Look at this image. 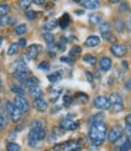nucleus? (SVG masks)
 <instances>
[{
	"label": "nucleus",
	"mask_w": 131,
	"mask_h": 151,
	"mask_svg": "<svg viewBox=\"0 0 131 151\" xmlns=\"http://www.w3.org/2000/svg\"><path fill=\"white\" fill-rule=\"evenodd\" d=\"M106 135H107V126L103 122H98L91 124L89 131V139L94 146L102 145L105 139H106Z\"/></svg>",
	"instance_id": "1"
},
{
	"label": "nucleus",
	"mask_w": 131,
	"mask_h": 151,
	"mask_svg": "<svg viewBox=\"0 0 131 151\" xmlns=\"http://www.w3.org/2000/svg\"><path fill=\"white\" fill-rule=\"evenodd\" d=\"M46 131L43 128H36V129H31L29 132L28 135V143L30 146H36L41 140H43L46 138Z\"/></svg>",
	"instance_id": "2"
},
{
	"label": "nucleus",
	"mask_w": 131,
	"mask_h": 151,
	"mask_svg": "<svg viewBox=\"0 0 131 151\" xmlns=\"http://www.w3.org/2000/svg\"><path fill=\"white\" fill-rule=\"evenodd\" d=\"M108 102H110V108L114 112L122 111L124 109V100H123V97L119 93H117V92L111 93L110 97H108Z\"/></svg>",
	"instance_id": "3"
},
{
	"label": "nucleus",
	"mask_w": 131,
	"mask_h": 151,
	"mask_svg": "<svg viewBox=\"0 0 131 151\" xmlns=\"http://www.w3.org/2000/svg\"><path fill=\"white\" fill-rule=\"evenodd\" d=\"M41 50H42V46L41 45H38V44H34V45H30L27 50V52H25L24 57L27 60H34L37 58V56L40 55L41 52Z\"/></svg>",
	"instance_id": "4"
},
{
	"label": "nucleus",
	"mask_w": 131,
	"mask_h": 151,
	"mask_svg": "<svg viewBox=\"0 0 131 151\" xmlns=\"http://www.w3.org/2000/svg\"><path fill=\"white\" fill-rule=\"evenodd\" d=\"M6 109H7V112H9L11 120L14 121V122H18V121L21 120L22 112H21V110H19L14 103L7 102V103H6Z\"/></svg>",
	"instance_id": "5"
},
{
	"label": "nucleus",
	"mask_w": 131,
	"mask_h": 151,
	"mask_svg": "<svg viewBox=\"0 0 131 151\" xmlns=\"http://www.w3.org/2000/svg\"><path fill=\"white\" fill-rule=\"evenodd\" d=\"M60 126H61V128L64 129H66V131H75L77 129L78 127H80V122L76 121L75 119H71V117H64L60 122Z\"/></svg>",
	"instance_id": "6"
},
{
	"label": "nucleus",
	"mask_w": 131,
	"mask_h": 151,
	"mask_svg": "<svg viewBox=\"0 0 131 151\" xmlns=\"http://www.w3.org/2000/svg\"><path fill=\"white\" fill-rule=\"evenodd\" d=\"M110 51H111V53H112L113 56L120 58V57H124V56L126 55L127 48H126V46H125L124 44H114V45L111 46Z\"/></svg>",
	"instance_id": "7"
},
{
	"label": "nucleus",
	"mask_w": 131,
	"mask_h": 151,
	"mask_svg": "<svg viewBox=\"0 0 131 151\" xmlns=\"http://www.w3.org/2000/svg\"><path fill=\"white\" fill-rule=\"evenodd\" d=\"M122 134H123V127L120 124H117L113 128H111V131L108 133V140L111 143H115L122 137Z\"/></svg>",
	"instance_id": "8"
},
{
	"label": "nucleus",
	"mask_w": 131,
	"mask_h": 151,
	"mask_svg": "<svg viewBox=\"0 0 131 151\" xmlns=\"http://www.w3.org/2000/svg\"><path fill=\"white\" fill-rule=\"evenodd\" d=\"M94 105L96 109L99 110H107L110 108V102H108V98L105 97V96H98L94 99Z\"/></svg>",
	"instance_id": "9"
},
{
	"label": "nucleus",
	"mask_w": 131,
	"mask_h": 151,
	"mask_svg": "<svg viewBox=\"0 0 131 151\" xmlns=\"http://www.w3.org/2000/svg\"><path fill=\"white\" fill-rule=\"evenodd\" d=\"M14 104L21 110V112H28L29 110V103L27 102V99L24 97H21V96H17L15 97V100H14Z\"/></svg>",
	"instance_id": "10"
},
{
	"label": "nucleus",
	"mask_w": 131,
	"mask_h": 151,
	"mask_svg": "<svg viewBox=\"0 0 131 151\" xmlns=\"http://www.w3.org/2000/svg\"><path fill=\"white\" fill-rule=\"evenodd\" d=\"M78 3L88 10H96L101 6L99 0H81V1H78Z\"/></svg>",
	"instance_id": "11"
},
{
	"label": "nucleus",
	"mask_w": 131,
	"mask_h": 151,
	"mask_svg": "<svg viewBox=\"0 0 131 151\" xmlns=\"http://www.w3.org/2000/svg\"><path fill=\"white\" fill-rule=\"evenodd\" d=\"M34 106L41 112H45L47 109H48V103L43 98H37L34 100Z\"/></svg>",
	"instance_id": "12"
},
{
	"label": "nucleus",
	"mask_w": 131,
	"mask_h": 151,
	"mask_svg": "<svg viewBox=\"0 0 131 151\" xmlns=\"http://www.w3.org/2000/svg\"><path fill=\"white\" fill-rule=\"evenodd\" d=\"M99 64H100V69L102 71H108L111 69V67H112V60L108 57H102L99 60Z\"/></svg>",
	"instance_id": "13"
},
{
	"label": "nucleus",
	"mask_w": 131,
	"mask_h": 151,
	"mask_svg": "<svg viewBox=\"0 0 131 151\" xmlns=\"http://www.w3.org/2000/svg\"><path fill=\"white\" fill-rule=\"evenodd\" d=\"M23 85L27 87V88H33V87H37L38 86V80H37V78H35V76H30V78H28V79H25L24 81H23Z\"/></svg>",
	"instance_id": "14"
},
{
	"label": "nucleus",
	"mask_w": 131,
	"mask_h": 151,
	"mask_svg": "<svg viewBox=\"0 0 131 151\" xmlns=\"http://www.w3.org/2000/svg\"><path fill=\"white\" fill-rule=\"evenodd\" d=\"M100 44V37L96 35H91L85 40V46L87 47H95Z\"/></svg>",
	"instance_id": "15"
},
{
	"label": "nucleus",
	"mask_w": 131,
	"mask_h": 151,
	"mask_svg": "<svg viewBox=\"0 0 131 151\" xmlns=\"http://www.w3.org/2000/svg\"><path fill=\"white\" fill-rule=\"evenodd\" d=\"M63 93V88H53L49 91V98L52 103H56Z\"/></svg>",
	"instance_id": "16"
},
{
	"label": "nucleus",
	"mask_w": 131,
	"mask_h": 151,
	"mask_svg": "<svg viewBox=\"0 0 131 151\" xmlns=\"http://www.w3.org/2000/svg\"><path fill=\"white\" fill-rule=\"evenodd\" d=\"M29 69H27V70H16L15 73H14V76H15V79H17V80H25V79H28V76H29Z\"/></svg>",
	"instance_id": "17"
},
{
	"label": "nucleus",
	"mask_w": 131,
	"mask_h": 151,
	"mask_svg": "<svg viewBox=\"0 0 131 151\" xmlns=\"http://www.w3.org/2000/svg\"><path fill=\"white\" fill-rule=\"evenodd\" d=\"M29 94H30V97H33L34 99L42 98V96H43V91L37 86V87H33V88L29 90Z\"/></svg>",
	"instance_id": "18"
},
{
	"label": "nucleus",
	"mask_w": 131,
	"mask_h": 151,
	"mask_svg": "<svg viewBox=\"0 0 131 151\" xmlns=\"http://www.w3.org/2000/svg\"><path fill=\"white\" fill-rule=\"evenodd\" d=\"M61 78H63V74H61V71H54L53 74H49L48 76H47L48 81H49V82H52V83H56V82H58L59 80H61Z\"/></svg>",
	"instance_id": "19"
},
{
	"label": "nucleus",
	"mask_w": 131,
	"mask_h": 151,
	"mask_svg": "<svg viewBox=\"0 0 131 151\" xmlns=\"http://www.w3.org/2000/svg\"><path fill=\"white\" fill-rule=\"evenodd\" d=\"M69 24H70V16H69L68 14H64V15L60 17V19H59V26H60L61 28H66Z\"/></svg>",
	"instance_id": "20"
},
{
	"label": "nucleus",
	"mask_w": 131,
	"mask_h": 151,
	"mask_svg": "<svg viewBox=\"0 0 131 151\" xmlns=\"http://www.w3.org/2000/svg\"><path fill=\"white\" fill-rule=\"evenodd\" d=\"M99 30L102 33V35L110 33V30H111V24H110L108 22H101L100 26H99Z\"/></svg>",
	"instance_id": "21"
},
{
	"label": "nucleus",
	"mask_w": 131,
	"mask_h": 151,
	"mask_svg": "<svg viewBox=\"0 0 131 151\" xmlns=\"http://www.w3.org/2000/svg\"><path fill=\"white\" fill-rule=\"evenodd\" d=\"M81 53V46H78V45H75V46H72V48L70 50V58H72V59H75L78 55Z\"/></svg>",
	"instance_id": "22"
},
{
	"label": "nucleus",
	"mask_w": 131,
	"mask_h": 151,
	"mask_svg": "<svg viewBox=\"0 0 131 151\" xmlns=\"http://www.w3.org/2000/svg\"><path fill=\"white\" fill-rule=\"evenodd\" d=\"M14 22H15L14 18H10L7 16H1V17H0V26H1V27L9 26V24H14Z\"/></svg>",
	"instance_id": "23"
},
{
	"label": "nucleus",
	"mask_w": 131,
	"mask_h": 151,
	"mask_svg": "<svg viewBox=\"0 0 131 151\" xmlns=\"http://www.w3.org/2000/svg\"><path fill=\"white\" fill-rule=\"evenodd\" d=\"M57 26H58V22H57V21H48V22H46V23L43 24V29L51 32V30H53Z\"/></svg>",
	"instance_id": "24"
},
{
	"label": "nucleus",
	"mask_w": 131,
	"mask_h": 151,
	"mask_svg": "<svg viewBox=\"0 0 131 151\" xmlns=\"http://www.w3.org/2000/svg\"><path fill=\"white\" fill-rule=\"evenodd\" d=\"M83 60H84L85 63H88V64H90V65L96 64V62H98L96 57L93 56V55H85V56H83Z\"/></svg>",
	"instance_id": "25"
},
{
	"label": "nucleus",
	"mask_w": 131,
	"mask_h": 151,
	"mask_svg": "<svg viewBox=\"0 0 131 151\" xmlns=\"http://www.w3.org/2000/svg\"><path fill=\"white\" fill-rule=\"evenodd\" d=\"M130 150H131V140L130 139H125L124 143L118 149V151H130Z\"/></svg>",
	"instance_id": "26"
},
{
	"label": "nucleus",
	"mask_w": 131,
	"mask_h": 151,
	"mask_svg": "<svg viewBox=\"0 0 131 151\" xmlns=\"http://www.w3.org/2000/svg\"><path fill=\"white\" fill-rule=\"evenodd\" d=\"M18 50H19V47H18L17 44H11L9 46V48H7V55L9 56H14V55H16L18 52Z\"/></svg>",
	"instance_id": "27"
},
{
	"label": "nucleus",
	"mask_w": 131,
	"mask_h": 151,
	"mask_svg": "<svg viewBox=\"0 0 131 151\" xmlns=\"http://www.w3.org/2000/svg\"><path fill=\"white\" fill-rule=\"evenodd\" d=\"M43 39L47 41L48 45H53L54 44V35L52 34V33H49V32H47V33L43 34Z\"/></svg>",
	"instance_id": "28"
},
{
	"label": "nucleus",
	"mask_w": 131,
	"mask_h": 151,
	"mask_svg": "<svg viewBox=\"0 0 131 151\" xmlns=\"http://www.w3.org/2000/svg\"><path fill=\"white\" fill-rule=\"evenodd\" d=\"M89 22L91 24H98V23H101V16L98 15V14H93L89 16Z\"/></svg>",
	"instance_id": "29"
},
{
	"label": "nucleus",
	"mask_w": 131,
	"mask_h": 151,
	"mask_svg": "<svg viewBox=\"0 0 131 151\" xmlns=\"http://www.w3.org/2000/svg\"><path fill=\"white\" fill-rule=\"evenodd\" d=\"M15 32L17 35H23L27 33V26H25V24H19V26H17L15 28Z\"/></svg>",
	"instance_id": "30"
},
{
	"label": "nucleus",
	"mask_w": 131,
	"mask_h": 151,
	"mask_svg": "<svg viewBox=\"0 0 131 151\" xmlns=\"http://www.w3.org/2000/svg\"><path fill=\"white\" fill-rule=\"evenodd\" d=\"M11 91L14 92V93H16V94H18V96H21V97L24 94V90H23V87L17 86V85L12 86V87H11Z\"/></svg>",
	"instance_id": "31"
},
{
	"label": "nucleus",
	"mask_w": 131,
	"mask_h": 151,
	"mask_svg": "<svg viewBox=\"0 0 131 151\" xmlns=\"http://www.w3.org/2000/svg\"><path fill=\"white\" fill-rule=\"evenodd\" d=\"M21 145L16 143H9L7 144V151H21Z\"/></svg>",
	"instance_id": "32"
},
{
	"label": "nucleus",
	"mask_w": 131,
	"mask_h": 151,
	"mask_svg": "<svg viewBox=\"0 0 131 151\" xmlns=\"http://www.w3.org/2000/svg\"><path fill=\"white\" fill-rule=\"evenodd\" d=\"M102 37H103L105 40H107L108 42H115V41H117V37H115L113 34H111V32L107 33V34H103Z\"/></svg>",
	"instance_id": "33"
},
{
	"label": "nucleus",
	"mask_w": 131,
	"mask_h": 151,
	"mask_svg": "<svg viewBox=\"0 0 131 151\" xmlns=\"http://www.w3.org/2000/svg\"><path fill=\"white\" fill-rule=\"evenodd\" d=\"M37 68H38V70H49V68H51V64L47 62V60H43V62H41L40 64L37 65Z\"/></svg>",
	"instance_id": "34"
},
{
	"label": "nucleus",
	"mask_w": 131,
	"mask_h": 151,
	"mask_svg": "<svg viewBox=\"0 0 131 151\" xmlns=\"http://www.w3.org/2000/svg\"><path fill=\"white\" fill-rule=\"evenodd\" d=\"M9 12H10V6L9 5H5V4L0 5V15L1 16H7Z\"/></svg>",
	"instance_id": "35"
},
{
	"label": "nucleus",
	"mask_w": 131,
	"mask_h": 151,
	"mask_svg": "<svg viewBox=\"0 0 131 151\" xmlns=\"http://www.w3.org/2000/svg\"><path fill=\"white\" fill-rule=\"evenodd\" d=\"M103 120V114H96L94 116H91V121H93V123H98V122H102Z\"/></svg>",
	"instance_id": "36"
},
{
	"label": "nucleus",
	"mask_w": 131,
	"mask_h": 151,
	"mask_svg": "<svg viewBox=\"0 0 131 151\" xmlns=\"http://www.w3.org/2000/svg\"><path fill=\"white\" fill-rule=\"evenodd\" d=\"M29 127H30L31 129H36V128H42V123H41L40 121H33V122H30Z\"/></svg>",
	"instance_id": "37"
},
{
	"label": "nucleus",
	"mask_w": 131,
	"mask_h": 151,
	"mask_svg": "<svg viewBox=\"0 0 131 151\" xmlns=\"http://www.w3.org/2000/svg\"><path fill=\"white\" fill-rule=\"evenodd\" d=\"M31 4H33V1H30V0H22V1H19L21 7L24 9V10H27Z\"/></svg>",
	"instance_id": "38"
},
{
	"label": "nucleus",
	"mask_w": 131,
	"mask_h": 151,
	"mask_svg": "<svg viewBox=\"0 0 131 151\" xmlns=\"http://www.w3.org/2000/svg\"><path fill=\"white\" fill-rule=\"evenodd\" d=\"M63 103H64L65 106H69V105L72 103V98H71L70 96H65V97L63 98Z\"/></svg>",
	"instance_id": "39"
},
{
	"label": "nucleus",
	"mask_w": 131,
	"mask_h": 151,
	"mask_svg": "<svg viewBox=\"0 0 131 151\" xmlns=\"http://www.w3.org/2000/svg\"><path fill=\"white\" fill-rule=\"evenodd\" d=\"M25 16L28 19H35L36 18V12L35 11H27L25 12Z\"/></svg>",
	"instance_id": "40"
},
{
	"label": "nucleus",
	"mask_w": 131,
	"mask_h": 151,
	"mask_svg": "<svg viewBox=\"0 0 131 151\" xmlns=\"http://www.w3.org/2000/svg\"><path fill=\"white\" fill-rule=\"evenodd\" d=\"M17 45H18V47L24 48L25 46H27V40H25V39H21V40H19V42H18Z\"/></svg>",
	"instance_id": "41"
},
{
	"label": "nucleus",
	"mask_w": 131,
	"mask_h": 151,
	"mask_svg": "<svg viewBox=\"0 0 131 151\" xmlns=\"http://www.w3.org/2000/svg\"><path fill=\"white\" fill-rule=\"evenodd\" d=\"M52 151H63L61 144H57L56 146H53V147H52Z\"/></svg>",
	"instance_id": "42"
},
{
	"label": "nucleus",
	"mask_w": 131,
	"mask_h": 151,
	"mask_svg": "<svg viewBox=\"0 0 131 151\" xmlns=\"http://www.w3.org/2000/svg\"><path fill=\"white\" fill-rule=\"evenodd\" d=\"M4 124H5V119H4V116H3L1 112H0V129L4 127Z\"/></svg>",
	"instance_id": "43"
},
{
	"label": "nucleus",
	"mask_w": 131,
	"mask_h": 151,
	"mask_svg": "<svg viewBox=\"0 0 131 151\" xmlns=\"http://www.w3.org/2000/svg\"><path fill=\"white\" fill-rule=\"evenodd\" d=\"M125 88H126L127 91H131V79L126 80V82H125Z\"/></svg>",
	"instance_id": "44"
},
{
	"label": "nucleus",
	"mask_w": 131,
	"mask_h": 151,
	"mask_svg": "<svg viewBox=\"0 0 131 151\" xmlns=\"http://www.w3.org/2000/svg\"><path fill=\"white\" fill-rule=\"evenodd\" d=\"M60 60H61V62H64V63H70V64L72 63L71 58H69V57H61V58H60Z\"/></svg>",
	"instance_id": "45"
},
{
	"label": "nucleus",
	"mask_w": 131,
	"mask_h": 151,
	"mask_svg": "<svg viewBox=\"0 0 131 151\" xmlns=\"http://www.w3.org/2000/svg\"><path fill=\"white\" fill-rule=\"evenodd\" d=\"M125 121H126V124H127V126H131V114H129V115L126 116Z\"/></svg>",
	"instance_id": "46"
},
{
	"label": "nucleus",
	"mask_w": 131,
	"mask_h": 151,
	"mask_svg": "<svg viewBox=\"0 0 131 151\" xmlns=\"http://www.w3.org/2000/svg\"><path fill=\"white\" fill-rule=\"evenodd\" d=\"M85 75H87V78H88V81H89V82H93V81H94L93 75H90V73H87Z\"/></svg>",
	"instance_id": "47"
},
{
	"label": "nucleus",
	"mask_w": 131,
	"mask_h": 151,
	"mask_svg": "<svg viewBox=\"0 0 131 151\" xmlns=\"http://www.w3.org/2000/svg\"><path fill=\"white\" fill-rule=\"evenodd\" d=\"M126 134L127 137L131 138V126H126Z\"/></svg>",
	"instance_id": "48"
},
{
	"label": "nucleus",
	"mask_w": 131,
	"mask_h": 151,
	"mask_svg": "<svg viewBox=\"0 0 131 151\" xmlns=\"http://www.w3.org/2000/svg\"><path fill=\"white\" fill-rule=\"evenodd\" d=\"M33 3L36 4V5H43V4H45L43 0H35V1H33Z\"/></svg>",
	"instance_id": "49"
},
{
	"label": "nucleus",
	"mask_w": 131,
	"mask_h": 151,
	"mask_svg": "<svg viewBox=\"0 0 131 151\" xmlns=\"http://www.w3.org/2000/svg\"><path fill=\"white\" fill-rule=\"evenodd\" d=\"M76 14H77V15H83L84 12H83V11H76Z\"/></svg>",
	"instance_id": "50"
},
{
	"label": "nucleus",
	"mask_w": 131,
	"mask_h": 151,
	"mask_svg": "<svg viewBox=\"0 0 131 151\" xmlns=\"http://www.w3.org/2000/svg\"><path fill=\"white\" fill-rule=\"evenodd\" d=\"M3 40H4V39H3L1 36H0V47H1V45H3Z\"/></svg>",
	"instance_id": "51"
},
{
	"label": "nucleus",
	"mask_w": 131,
	"mask_h": 151,
	"mask_svg": "<svg viewBox=\"0 0 131 151\" xmlns=\"http://www.w3.org/2000/svg\"><path fill=\"white\" fill-rule=\"evenodd\" d=\"M23 128V126H18V127H17V131H21Z\"/></svg>",
	"instance_id": "52"
},
{
	"label": "nucleus",
	"mask_w": 131,
	"mask_h": 151,
	"mask_svg": "<svg viewBox=\"0 0 131 151\" xmlns=\"http://www.w3.org/2000/svg\"><path fill=\"white\" fill-rule=\"evenodd\" d=\"M0 86H1V79H0Z\"/></svg>",
	"instance_id": "53"
}]
</instances>
